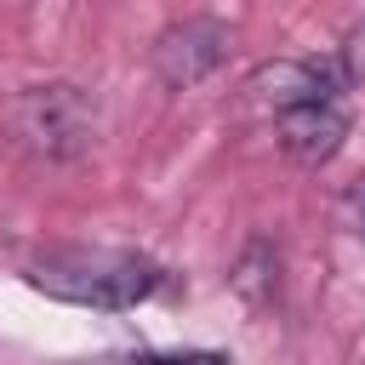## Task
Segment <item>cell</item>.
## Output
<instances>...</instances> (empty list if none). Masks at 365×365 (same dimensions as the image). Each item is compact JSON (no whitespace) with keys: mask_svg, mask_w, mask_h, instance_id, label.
<instances>
[{"mask_svg":"<svg viewBox=\"0 0 365 365\" xmlns=\"http://www.w3.org/2000/svg\"><path fill=\"white\" fill-rule=\"evenodd\" d=\"M29 285L57 302H80V308H137L160 291V262H148L137 251L63 245V251H46L40 262H29Z\"/></svg>","mask_w":365,"mask_h":365,"instance_id":"1","label":"cell"},{"mask_svg":"<svg viewBox=\"0 0 365 365\" xmlns=\"http://www.w3.org/2000/svg\"><path fill=\"white\" fill-rule=\"evenodd\" d=\"M0 131L34 160H80L97 137V103L68 80L23 86L0 103Z\"/></svg>","mask_w":365,"mask_h":365,"instance_id":"2","label":"cell"},{"mask_svg":"<svg viewBox=\"0 0 365 365\" xmlns=\"http://www.w3.org/2000/svg\"><path fill=\"white\" fill-rule=\"evenodd\" d=\"M222 57H228V29H222L217 17H182V23H171V29L154 40V51H148L160 86H171V91H188V86H200L205 74H217Z\"/></svg>","mask_w":365,"mask_h":365,"instance_id":"3","label":"cell"},{"mask_svg":"<svg viewBox=\"0 0 365 365\" xmlns=\"http://www.w3.org/2000/svg\"><path fill=\"white\" fill-rule=\"evenodd\" d=\"M342 86H348V80H342V68H336V63H308V57L268 63V68H257V80H251V91H257L274 114L302 108V103H336V91H342Z\"/></svg>","mask_w":365,"mask_h":365,"instance_id":"4","label":"cell"},{"mask_svg":"<svg viewBox=\"0 0 365 365\" xmlns=\"http://www.w3.org/2000/svg\"><path fill=\"white\" fill-rule=\"evenodd\" d=\"M279 120V148L297 160V165H325L342 137H348V114L342 103H302V108H285L274 114Z\"/></svg>","mask_w":365,"mask_h":365,"instance_id":"5","label":"cell"},{"mask_svg":"<svg viewBox=\"0 0 365 365\" xmlns=\"http://www.w3.org/2000/svg\"><path fill=\"white\" fill-rule=\"evenodd\" d=\"M228 279H234V291H240L245 302H268V297H274V285H279V257H274V245L251 240Z\"/></svg>","mask_w":365,"mask_h":365,"instance_id":"6","label":"cell"},{"mask_svg":"<svg viewBox=\"0 0 365 365\" xmlns=\"http://www.w3.org/2000/svg\"><path fill=\"white\" fill-rule=\"evenodd\" d=\"M336 68H342L348 86H365V23L348 29V40H342V51H336Z\"/></svg>","mask_w":365,"mask_h":365,"instance_id":"7","label":"cell"},{"mask_svg":"<svg viewBox=\"0 0 365 365\" xmlns=\"http://www.w3.org/2000/svg\"><path fill=\"white\" fill-rule=\"evenodd\" d=\"M143 365H228L222 354H143Z\"/></svg>","mask_w":365,"mask_h":365,"instance_id":"8","label":"cell"},{"mask_svg":"<svg viewBox=\"0 0 365 365\" xmlns=\"http://www.w3.org/2000/svg\"><path fill=\"white\" fill-rule=\"evenodd\" d=\"M348 217H354V228L365 234V177H359V182L348 188Z\"/></svg>","mask_w":365,"mask_h":365,"instance_id":"9","label":"cell"},{"mask_svg":"<svg viewBox=\"0 0 365 365\" xmlns=\"http://www.w3.org/2000/svg\"><path fill=\"white\" fill-rule=\"evenodd\" d=\"M80 365H143V354H97V359H80Z\"/></svg>","mask_w":365,"mask_h":365,"instance_id":"10","label":"cell"}]
</instances>
